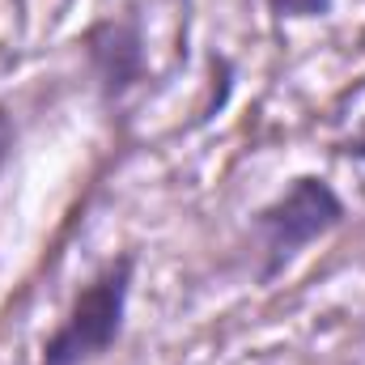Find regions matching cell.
Segmentation results:
<instances>
[{"label": "cell", "instance_id": "obj_1", "mask_svg": "<svg viewBox=\"0 0 365 365\" xmlns=\"http://www.w3.org/2000/svg\"><path fill=\"white\" fill-rule=\"evenodd\" d=\"M132 284H136V255L132 251H123L119 259H110L106 268H98L90 276V284H81V293L73 297V306L60 319V327L43 340L38 365L102 361L119 344V336H123Z\"/></svg>", "mask_w": 365, "mask_h": 365}, {"label": "cell", "instance_id": "obj_2", "mask_svg": "<svg viewBox=\"0 0 365 365\" xmlns=\"http://www.w3.org/2000/svg\"><path fill=\"white\" fill-rule=\"evenodd\" d=\"M349 221L344 195L323 179V175H297L272 204H264L251 225L259 238V284H268L284 272L310 242L327 238Z\"/></svg>", "mask_w": 365, "mask_h": 365}, {"label": "cell", "instance_id": "obj_3", "mask_svg": "<svg viewBox=\"0 0 365 365\" xmlns=\"http://www.w3.org/2000/svg\"><path fill=\"white\" fill-rule=\"evenodd\" d=\"M81 43H86V60H90L102 102H119L132 86H140V77H145V21H140L136 4L93 21Z\"/></svg>", "mask_w": 365, "mask_h": 365}, {"label": "cell", "instance_id": "obj_4", "mask_svg": "<svg viewBox=\"0 0 365 365\" xmlns=\"http://www.w3.org/2000/svg\"><path fill=\"white\" fill-rule=\"evenodd\" d=\"M336 0H268V13L276 21H314L327 17Z\"/></svg>", "mask_w": 365, "mask_h": 365}, {"label": "cell", "instance_id": "obj_5", "mask_svg": "<svg viewBox=\"0 0 365 365\" xmlns=\"http://www.w3.org/2000/svg\"><path fill=\"white\" fill-rule=\"evenodd\" d=\"M336 149H340L344 158H353V162H365V119H361V128H357L349 140H340Z\"/></svg>", "mask_w": 365, "mask_h": 365}, {"label": "cell", "instance_id": "obj_6", "mask_svg": "<svg viewBox=\"0 0 365 365\" xmlns=\"http://www.w3.org/2000/svg\"><path fill=\"white\" fill-rule=\"evenodd\" d=\"M9 149H13V119H9V110L0 106V166H4Z\"/></svg>", "mask_w": 365, "mask_h": 365}]
</instances>
